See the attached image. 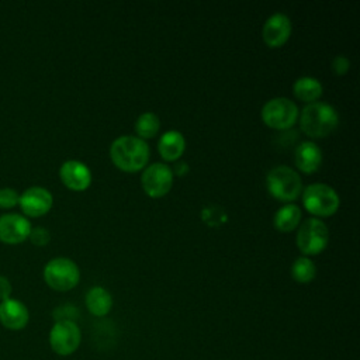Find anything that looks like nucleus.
<instances>
[{
    "mask_svg": "<svg viewBox=\"0 0 360 360\" xmlns=\"http://www.w3.org/2000/svg\"><path fill=\"white\" fill-rule=\"evenodd\" d=\"M316 274V267L315 263L308 259L307 256L297 257L291 266V276L297 283L307 284L314 280Z\"/></svg>",
    "mask_w": 360,
    "mask_h": 360,
    "instance_id": "obj_21",
    "label": "nucleus"
},
{
    "mask_svg": "<svg viewBox=\"0 0 360 360\" xmlns=\"http://www.w3.org/2000/svg\"><path fill=\"white\" fill-rule=\"evenodd\" d=\"M186 149V139L181 132L176 129L166 131L158 142V150L159 155L166 160V162H173L177 160Z\"/></svg>",
    "mask_w": 360,
    "mask_h": 360,
    "instance_id": "obj_16",
    "label": "nucleus"
},
{
    "mask_svg": "<svg viewBox=\"0 0 360 360\" xmlns=\"http://www.w3.org/2000/svg\"><path fill=\"white\" fill-rule=\"evenodd\" d=\"M82 333L75 321H56L49 332L51 349L59 356H69L79 347Z\"/></svg>",
    "mask_w": 360,
    "mask_h": 360,
    "instance_id": "obj_8",
    "label": "nucleus"
},
{
    "mask_svg": "<svg viewBox=\"0 0 360 360\" xmlns=\"http://www.w3.org/2000/svg\"><path fill=\"white\" fill-rule=\"evenodd\" d=\"M350 62L345 55H339L335 56V59L332 60V70L335 75H345L349 70Z\"/></svg>",
    "mask_w": 360,
    "mask_h": 360,
    "instance_id": "obj_24",
    "label": "nucleus"
},
{
    "mask_svg": "<svg viewBox=\"0 0 360 360\" xmlns=\"http://www.w3.org/2000/svg\"><path fill=\"white\" fill-rule=\"evenodd\" d=\"M159 127H160V121H159V117L155 114V112H142L136 121H135V132L138 135V138L141 139H146V138H153L158 131H159Z\"/></svg>",
    "mask_w": 360,
    "mask_h": 360,
    "instance_id": "obj_20",
    "label": "nucleus"
},
{
    "mask_svg": "<svg viewBox=\"0 0 360 360\" xmlns=\"http://www.w3.org/2000/svg\"><path fill=\"white\" fill-rule=\"evenodd\" d=\"M291 20L284 13L271 14L263 25V39L267 46L278 48L284 45L291 35Z\"/></svg>",
    "mask_w": 360,
    "mask_h": 360,
    "instance_id": "obj_12",
    "label": "nucleus"
},
{
    "mask_svg": "<svg viewBox=\"0 0 360 360\" xmlns=\"http://www.w3.org/2000/svg\"><path fill=\"white\" fill-rule=\"evenodd\" d=\"M141 184L149 197H163L173 186V172L166 163H152L142 172Z\"/></svg>",
    "mask_w": 360,
    "mask_h": 360,
    "instance_id": "obj_9",
    "label": "nucleus"
},
{
    "mask_svg": "<svg viewBox=\"0 0 360 360\" xmlns=\"http://www.w3.org/2000/svg\"><path fill=\"white\" fill-rule=\"evenodd\" d=\"M298 118V108L287 97H274L262 108L263 122L273 129H290Z\"/></svg>",
    "mask_w": 360,
    "mask_h": 360,
    "instance_id": "obj_6",
    "label": "nucleus"
},
{
    "mask_svg": "<svg viewBox=\"0 0 360 360\" xmlns=\"http://www.w3.org/2000/svg\"><path fill=\"white\" fill-rule=\"evenodd\" d=\"M266 186L269 193L280 201H294L302 191V181L300 174L288 166H276L266 176Z\"/></svg>",
    "mask_w": 360,
    "mask_h": 360,
    "instance_id": "obj_3",
    "label": "nucleus"
},
{
    "mask_svg": "<svg viewBox=\"0 0 360 360\" xmlns=\"http://www.w3.org/2000/svg\"><path fill=\"white\" fill-rule=\"evenodd\" d=\"M20 194L10 187H3L0 188V208H13L18 204Z\"/></svg>",
    "mask_w": 360,
    "mask_h": 360,
    "instance_id": "obj_22",
    "label": "nucleus"
},
{
    "mask_svg": "<svg viewBox=\"0 0 360 360\" xmlns=\"http://www.w3.org/2000/svg\"><path fill=\"white\" fill-rule=\"evenodd\" d=\"M294 94L297 96V98L309 103L316 101L321 96H322V84L318 79L311 77V76H302L298 77L294 82L292 86Z\"/></svg>",
    "mask_w": 360,
    "mask_h": 360,
    "instance_id": "obj_19",
    "label": "nucleus"
},
{
    "mask_svg": "<svg viewBox=\"0 0 360 360\" xmlns=\"http://www.w3.org/2000/svg\"><path fill=\"white\" fill-rule=\"evenodd\" d=\"M28 239L31 240L32 245L35 246H45L48 245V242L51 240V233L48 229L42 228V226H37V228H31V232L28 235Z\"/></svg>",
    "mask_w": 360,
    "mask_h": 360,
    "instance_id": "obj_23",
    "label": "nucleus"
},
{
    "mask_svg": "<svg viewBox=\"0 0 360 360\" xmlns=\"http://www.w3.org/2000/svg\"><path fill=\"white\" fill-rule=\"evenodd\" d=\"M300 117V127L301 129L311 138H323L329 135L339 122V115L336 110L322 101H314L307 104L301 112H298Z\"/></svg>",
    "mask_w": 360,
    "mask_h": 360,
    "instance_id": "obj_2",
    "label": "nucleus"
},
{
    "mask_svg": "<svg viewBox=\"0 0 360 360\" xmlns=\"http://www.w3.org/2000/svg\"><path fill=\"white\" fill-rule=\"evenodd\" d=\"M44 280L52 290L69 291L77 285L80 270L72 259L55 257L45 264Z\"/></svg>",
    "mask_w": 360,
    "mask_h": 360,
    "instance_id": "obj_5",
    "label": "nucleus"
},
{
    "mask_svg": "<svg viewBox=\"0 0 360 360\" xmlns=\"http://www.w3.org/2000/svg\"><path fill=\"white\" fill-rule=\"evenodd\" d=\"M301 208L297 204L288 202L281 205L273 218V224L274 228L280 232H290L292 229H295L301 221Z\"/></svg>",
    "mask_w": 360,
    "mask_h": 360,
    "instance_id": "obj_18",
    "label": "nucleus"
},
{
    "mask_svg": "<svg viewBox=\"0 0 360 360\" xmlns=\"http://www.w3.org/2000/svg\"><path fill=\"white\" fill-rule=\"evenodd\" d=\"M295 166L304 173H314L322 163V152L319 146L311 141H305L295 148L294 152Z\"/></svg>",
    "mask_w": 360,
    "mask_h": 360,
    "instance_id": "obj_15",
    "label": "nucleus"
},
{
    "mask_svg": "<svg viewBox=\"0 0 360 360\" xmlns=\"http://www.w3.org/2000/svg\"><path fill=\"white\" fill-rule=\"evenodd\" d=\"M30 321V312L27 307L14 298H8L0 302V322L10 330H20L27 326Z\"/></svg>",
    "mask_w": 360,
    "mask_h": 360,
    "instance_id": "obj_14",
    "label": "nucleus"
},
{
    "mask_svg": "<svg viewBox=\"0 0 360 360\" xmlns=\"http://www.w3.org/2000/svg\"><path fill=\"white\" fill-rule=\"evenodd\" d=\"M59 177L73 191H83L91 183L90 169L79 160H66L59 169Z\"/></svg>",
    "mask_w": 360,
    "mask_h": 360,
    "instance_id": "obj_13",
    "label": "nucleus"
},
{
    "mask_svg": "<svg viewBox=\"0 0 360 360\" xmlns=\"http://www.w3.org/2000/svg\"><path fill=\"white\" fill-rule=\"evenodd\" d=\"M11 283L8 281L7 277L0 276V301L8 300L11 295Z\"/></svg>",
    "mask_w": 360,
    "mask_h": 360,
    "instance_id": "obj_25",
    "label": "nucleus"
},
{
    "mask_svg": "<svg viewBox=\"0 0 360 360\" xmlns=\"http://www.w3.org/2000/svg\"><path fill=\"white\" fill-rule=\"evenodd\" d=\"M86 307L94 316H104L112 308V297L108 290L96 285L86 294Z\"/></svg>",
    "mask_w": 360,
    "mask_h": 360,
    "instance_id": "obj_17",
    "label": "nucleus"
},
{
    "mask_svg": "<svg viewBox=\"0 0 360 360\" xmlns=\"http://www.w3.org/2000/svg\"><path fill=\"white\" fill-rule=\"evenodd\" d=\"M31 224L20 214H4L0 217V240L7 245H17L28 239Z\"/></svg>",
    "mask_w": 360,
    "mask_h": 360,
    "instance_id": "obj_11",
    "label": "nucleus"
},
{
    "mask_svg": "<svg viewBox=\"0 0 360 360\" xmlns=\"http://www.w3.org/2000/svg\"><path fill=\"white\" fill-rule=\"evenodd\" d=\"M302 204L305 210L316 217L333 215L339 205L340 198L338 193L325 183H312L304 188Z\"/></svg>",
    "mask_w": 360,
    "mask_h": 360,
    "instance_id": "obj_4",
    "label": "nucleus"
},
{
    "mask_svg": "<svg viewBox=\"0 0 360 360\" xmlns=\"http://www.w3.org/2000/svg\"><path fill=\"white\" fill-rule=\"evenodd\" d=\"M110 158L120 170L134 173L146 166L149 145L138 136L122 135L111 143Z\"/></svg>",
    "mask_w": 360,
    "mask_h": 360,
    "instance_id": "obj_1",
    "label": "nucleus"
},
{
    "mask_svg": "<svg viewBox=\"0 0 360 360\" xmlns=\"http://www.w3.org/2000/svg\"><path fill=\"white\" fill-rule=\"evenodd\" d=\"M53 204V197L52 194L39 186H34L27 188L18 200V205L21 208V211L32 218L37 217H42L45 215Z\"/></svg>",
    "mask_w": 360,
    "mask_h": 360,
    "instance_id": "obj_10",
    "label": "nucleus"
},
{
    "mask_svg": "<svg viewBox=\"0 0 360 360\" xmlns=\"http://www.w3.org/2000/svg\"><path fill=\"white\" fill-rule=\"evenodd\" d=\"M328 240V226L318 218L305 219L297 233V246L307 256L321 253L326 248Z\"/></svg>",
    "mask_w": 360,
    "mask_h": 360,
    "instance_id": "obj_7",
    "label": "nucleus"
}]
</instances>
